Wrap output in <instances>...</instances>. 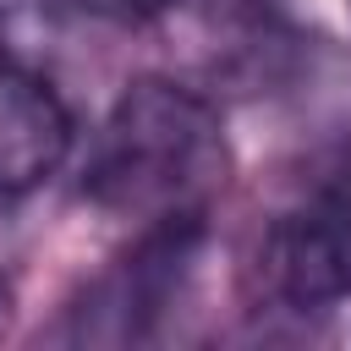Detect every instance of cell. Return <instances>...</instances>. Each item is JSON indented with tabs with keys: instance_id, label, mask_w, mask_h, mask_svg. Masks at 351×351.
Returning a JSON list of instances; mask_svg holds the SVG:
<instances>
[{
	"instance_id": "6da1fadb",
	"label": "cell",
	"mask_w": 351,
	"mask_h": 351,
	"mask_svg": "<svg viewBox=\"0 0 351 351\" xmlns=\"http://www.w3.org/2000/svg\"><path fill=\"white\" fill-rule=\"evenodd\" d=\"M225 181L230 143L219 110L203 93L165 77L126 82L82 159V197L137 225L208 214Z\"/></svg>"
},
{
	"instance_id": "7a4b0ae2",
	"label": "cell",
	"mask_w": 351,
	"mask_h": 351,
	"mask_svg": "<svg viewBox=\"0 0 351 351\" xmlns=\"http://www.w3.org/2000/svg\"><path fill=\"white\" fill-rule=\"evenodd\" d=\"M252 280L274 307L324 313L351 296V154H340L258 241Z\"/></svg>"
},
{
	"instance_id": "3957f363",
	"label": "cell",
	"mask_w": 351,
	"mask_h": 351,
	"mask_svg": "<svg viewBox=\"0 0 351 351\" xmlns=\"http://www.w3.org/2000/svg\"><path fill=\"white\" fill-rule=\"evenodd\" d=\"M197 252H203V214L143 225V236L71 307V335L77 340H110V346L148 340L159 329V318L181 302Z\"/></svg>"
},
{
	"instance_id": "277c9868",
	"label": "cell",
	"mask_w": 351,
	"mask_h": 351,
	"mask_svg": "<svg viewBox=\"0 0 351 351\" xmlns=\"http://www.w3.org/2000/svg\"><path fill=\"white\" fill-rule=\"evenodd\" d=\"M66 154L71 110L60 104V93L38 71L0 60V192H33L66 165Z\"/></svg>"
},
{
	"instance_id": "5b68a950",
	"label": "cell",
	"mask_w": 351,
	"mask_h": 351,
	"mask_svg": "<svg viewBox=\"0 0 351 351\" xmlns=\"http://www.w3.org/2000/svg\"><path fill=\"white\" fill-rule=\"evenodd\" d=\"M71 11H82V16H99V22H126V27H137V22H154L170 0H66Z\"/></svg>"
},
{
	"instance_id": "8992f818",
	"label": "cell",
	"mask_w": 351,
	"mask_h": 351,
	"mask_svg": "<svg viewBox=\"0 0 351 351\" xmlns=\"http://www.w3.org/2000/svg\"><path fill=\"white\" fill-rule=\"evenodd\" d=\"M346 5H351V0H346Z\"/></svg>"
}]
</instances>
